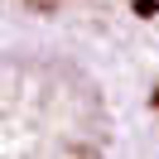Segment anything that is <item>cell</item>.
Wrapping results in <instances>:
<instances>
[{"label": "cell", "instance_id": "obj_2", "mask_svg": "<svg viewBox=\"0 0 159 159\" xmlns=\"http://www.w3.org/2000/svg\"><path fill=\"white\" fill-rule=\"evenodd\" d=\"M5 5H58V0H0V10Z\"/></svg>", "mask_w": 159, "mask_h": 159}, {"label": "cell", "instance_id": "obj_1", "mask_svg": "<svg viewBox=\"0 0 159 159\" xmlns=\"http://www.w3.org/2000/svg\"><path fill=\"white\" fill-rule=\"evenodd\" d=\"M106 145L111 111L92 72L0 48V159H106Z\"/></svg>", "mask_w": 159, "mask_h": 159}]
</instances>
